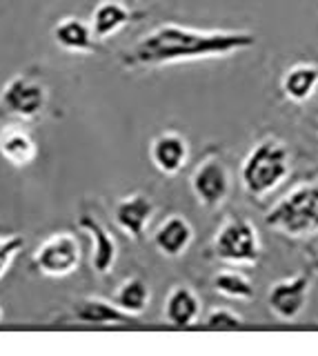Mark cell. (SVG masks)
<instances>
[{
    "label": "cell",
    "mask_w": 318,
    "mask_h": 356,
    "mask_svg": "<svg viewBox=\"0 0 318 356\" xmlns=\"http://www.w3.org/2000/svg\"><path fill=\"white\" fill-rule=\"evenodd\" d=\"M78 227L90 236L92 241V267L96 274H109L114 270L116 259H118V245L116 238L109 234V229L101 220L94 218L92 214H83L78 218Z\"/></svg>",
    "instance_id": "8fae6325"
},
{
    "label": "cell",
    "mask_w": 318,
    "mask_h": 356,
    "mask_svg": "<svg viewBox=\"0 0 318 356\" xmlns=\"http://www.w3.org/2000/svg\"><path fill=\"white\" fill-rule=\"evenodd\" d=\"M292 170V154L278 138H262L240 165V183L251 198L271 194Z\"/></svg>",
    "instance_id": "7a4b0ae2"
},
{
    "label": "cell",
    "mask_w": 318,
    "mask_h": 356,
    "mask_svg": "<svg viewBox=\"0 0 318 356\" xmlns=\"http://www.w3.org/2000/svg\"><path fill=\"white\" fill-rule=\"evenodd\" d=\"M112 303L118 309H123L125 314L136 318V316H140L142 312L149 307V303H151V289H149L145 278L129 276V278H125V281L116 287Z\"/></svg>",
    "instance_id": "d6986e66"
},
{
    "label": "cell",
    "mask_w": 318,
    "mask_h": 356,
    "mask_svg": "<svg viewBox=\"0 0 318 356\" xmlns=\"http://www.w3.org/2000/svg\"><path fill=\"white\" fill-rule=\"evenodd\" d=\"M153 200L145 194H129L120 198L114 207V222L131 241L145 238V229L153 216Z\"/></svg>",
    "instance_id": "9c48e42d"
},
{
    "label": "cell",
    "mask_w": 318,
    "mask_h": 356,
    "mask_svg": "<svg viewBox=\"0 0 318 356\" xmlns=\"http://www.w3.org/2000/svg\"><path fill=\"white\" fill-rule=\"evenodd\" d=\"M190 187L196 196V203L205 209H218L232 192V174L223 159L207 156L192 172Z\"/></svg>",
    "instance_id": "ba28073f"
},
{
    "label": "cell",
    "mask_w": 318,
    "mask_h": 356,
    "mask_svg": "<svg viewBox=\"0 0 318 356\" xmlns=\"http://www.w3.org/2000/svg\"><path fill=\"white\" fill-rule=\"evenodd\" d=\"M314 278H316V267L305 265V270H301L299 274L274 283L267 294V305L271 314L281 321L299 318L307 305V300H310Z\"/></svg>",
    "instance_id": "52a82bcc"
},
{
    "label": "cell",
    "mask_w": 318,
    "mask_h": 356,
    "mask_svg": "<svg viewBox=\"0 0 318 356\" xmlns=\"http://www.w3.org/2000/svg\"><path fill=\"white\" fill-rule=\"evenodd\" d=\"M212 287H214V292H218L221 296L236 298V300H247L254 296V285H251V281L243 272H236V270H223L214 274Z\"/></svg>",
    "instance_id": "ffe728a7"
},
{
    "label": "cell",
    "mask_w": 318,
    "mask_h": 356,
    "mask_svg": "<svg viewBox=\"0 0 318 356\" xmlns=\"http://www.w3.org/2000/svg\"><path fill=\"white\" fill-rule=\"evenodd\" d=\"M256 44V36L249 31H205L183 27L176 22L149 31L134 47L123 54L125 67H160L185 60L223 58L238 51H245Z\"/></svg>",
    "instance_id": "6da1fadb"
},
{
    "label": "cell",
    "mask_w": 318,
    "mask_h": 356,
    "mask_svg": "<svg viewBox=\"0 0 318 356\" xmlns=\"http://www.w3.org/2000/svg\"><path fill=\"white\" fill-rule=\"evenodd\" d=\"M192 241H194V227H192V222L181 214L167 216L156 227V232H153V248L158 250V254L167 256V259H178V256H183L190 250Z\"/></svg>",
    "instance_id": "7c38bea8"
},
{
    "label": "cell",
    "mask_w": 318,
    "mask_h": 356,
    "mask_svg": "<svg viewBox=\"0 0 318 356\" xmlns=\"http://www.w3.org/2000/svg\"><path fill=\"white\" fill-rule=\"evenodd\" d=\"M281 89L292 103H305L318 89V65L314 63H296L285 72Z\"/></svg>",
    "instance_id": "ac0fdd59"
},
{
    "label": "cell",
    "mask_w": 318,
    "mask_h": 356,
    "mask_svg": "<svg viewBox=\"0 0 318 356\" xmlns=\"http://www.w3.org/2000/svg\"><path fill=\"white\" fill-rule=\"evenodd\" d=\"M23 248H25V238L18 236V234L0 238V278L9 272V267H12V263L16 261V256Z\"/></svg>",
    "instance_id": "7402d4cb"
},
{
    "label": "cell",
    "mask_w": 318,
    "mask_h": 356,
    "mask_svg": "<svg viewBox=\"0 0 318 356\" xmlns=\"http://www.w3.org/2000/svg\"><path fill=\"white\" fill-rule=\"evenodd\" d=\"M36 140L20 122H12L0 129V156L12 167H29L36 161Z\"/></svg>",
    "instance_id": "5bb4252c"
},
{
    "label": "cell",
    "mask_w": 318,
    "mask_h": 356,
    "mask_svg": "<svg viewBox=\"0 0 318 356\" xmlns=\"http://www.w3.org/2000/svg\"><path fill=\"white\" fill-rule=\"evenodd\" d=\"M314 129H316V134H318V118H316V122H314Z\"/></svg>",
    "instance_id": "cb8c5ba5"
},
{
    "label": "cell",
    "mask_w": 318,
    "mask_h": 356,
    "mask_svg": "<svg viewBox=\"0 0 318 356\" xmlns=\"http://www.w3.org/2000/svg\"><path fill=\"white\" fill-rule=\"evenodd\" d=\"M245 325V321L240 314H236L229 307H214L205 318V327L212 332H234Z\"/></svg>",
    "instance_id": "44dd1931"
},
{
    "label": "cell",
    "mask_w": 318,
    "mask_h": 356,
    "mask_svg": "<svg viewBox=\"0 0 318 356\" xmlns=\"http://www.w3.org/2000/svg\"><path fill=\"white\" fill-rule=\"evenodd\" d=\"M3 316H5V314H3V307H0V323H3Z\"/></svg>",
    "instance_id": "603a6c76"
},
{
    "label": "cell",
    "mask_w": 318,
    "mask_h": 356,
    "mask_svg": "<svg viewBox=\"0 0 318 356\" xmlns=\"http://www.w3.org/2000/svg\"><path fill=\"white\" fill-rule=\"evenodd\" d=\"M149 159L160 174H178L190 161V143L178 131H162L149 145Z\"/></svg>",
    "instance_id": "30bf717a"
},
{
    "label": "cell",
    "mask_w": 318,
    "mask_h": 356,
    "mask_svg": "<svg viewBox=\"0 0 318 356\" xmlns=\"http://www.w3.org/2000/svg\"><path fill=\"white\" fill-rule=\"evenodd\" d=\"M51 36L62 51L69 54H92L96 49V38L90 22L76 16H65L58 20L51 29Z\"/></svg>",
    "instance_id": "2e32d148"
},
{
    "label": "cell",
    "mask_w": 318,
    "mask_h": 356,
    "mask_svg": "<svg viewBox=\"0 0 318 356\" xmlns=\"http://www.w3.org/2000/svg\"><path fill=\"white\" fill-rule=\"evenodd\" d=\"M201 312H203L201 296L187 285H176L165 300L162 316H165V321L171 327L185 330L201 321Z\"/></svg>",
    "instance_id": "9a60e30c"
},
{
    "label": "cell",
    "mask_w": 318,
    "mask_h": 356,
    "mask_svg": "<svg viewBox=\"0 0 318 356\" xmlns=\"http://www.w3.org/2000/svg\"><path fill=\"white\" fill-rule=\"evenodd\" d=\"M47 85L29 74H16L0 92V107L18 120H34L47 107Z\"/></svg>",
    "instance_id": "8992f818"
},
{
    "label": "cell",
    "mask_w": 318,
    "mask_h": 356,
    "mask_svg": "<svg viewBox=\"0 0 318 356\" xmlns=\"http://www.w3.org/2000/svg\"><path fill=\"white\" fill-rule=\"evenodd\" d=\"M72 314L76 321L85 323V325L96 327H109V325H129L134 316L125 314L123 309H118L112 300H105L101 296H83L74 303Z\"/></svg>",
    "instance_id": "4fadbf2b"
},
{
    "label": "cell",
    "mask_w": 318,
    "mask_h": 356,
    "mask_svg": "<svg viewBox=\"0 0 318 356\" xmlns=\"http://www.w3.org/2000/svg\"><path fill=\"white\" fill-rule=\"evenodd\" d=\"M81 241L72 232H56L42 241L31 254V267L49 278H65L81 267Z\"/></svg>",
    "instance_id": "5b68a950"
},
{
    "label": "cell",
    "mask_w": 318,
    "mask_h": 356,
    "mask_svg": "<svg viewBox=\"0 0 318 356\" xmlns=\"http://www.w3.org/2000/svg\"><path fill=\"white\" fill-rule=\"evenodd\" d=\"M265 225L285 236L305 238L318 234V181L290 189L265 216Z\"/></svg>",
    "instance_id": "3957f363"
},
{
    "label": "cell",
    "mask_w": 318,
    "mask_h": 356,
    "mask_svg": "<svg viewBox=\"0 0 318 356\" xmlns=\"http://www.w3.org/2000/svg\"><path fill=\"white\" fill-rule=\"evenodd\" d=\"M131 20H134V14H131L123 3H118V0H103V3H98L92 11L90 27L98 42V40L114 38Z\"/></svg>",
    "instance_id": "e0dca14e"
},
{
    "label": "cell",
    "mask_w": 318,
    "mask_h": 356,
    "mask_svg": "<svg viewBox=\"0 0 318 356\" xmlns=\"http://www.w3.org/2000/svg\"><path fill=\"white\" fill-rule=\"evenodd\" d=\"M260 254L256 225L240 214L229 216L214 238V256L229 265H256Z\"/></svg>",
    "instance_id": "277c9868"
}]
</instances>
